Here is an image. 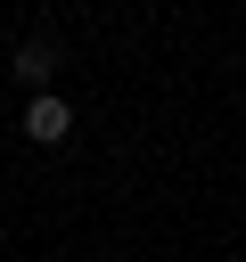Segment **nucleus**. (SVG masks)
Returning <instances> with one entry per match:
<instances>
[{
	"instance_id": "1",
	"label": "nucleus",
	"mask_w": 246,
	"mask_h": 262,
	"mask_svg": "<svg viewBox=\"0 0 246 262\" xmlns=\"http://www.w3.org/2000/svg\"><path fill=\"white\" fill-rule=\"evenodd\" d=\"M66 131H74V106L49 98V90H33V106H25V139H33V147H57Z\"/></svg>"
},
{
	"instance_id": "2",
	"label": "nucleus",
	"mask_w": 246,
	"mask_h": 262,
	"mask_svg": "<svg viewBox=\"0 0 246 262\" xmlns=\"http://www.w3.org/2000/svg\"><path fill=\"white\" fill-rule=\"evenodd\" d=\"M49 74H57V49H49V41H25V49H16V82H25V90H41Z\"/></svg>"
}]
</instances>
